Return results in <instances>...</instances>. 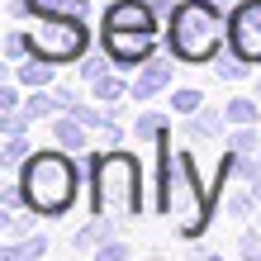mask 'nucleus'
<instances>
[{
    "mask_svg": "<svg viewBox=\"0 0 261 261\" xmlns=\"http://www.w3.org/2000/svg\"><path fill=\"white\" fill-rule=\"evenodd\" d=\"M162 138V190H157V209L162 214H176V238H199L204 233V223H209V204H204V186H199V171H195V157L190 152H176L171 143H166V133Z\"/></svg>",
    "mask_w": 261,
    "mask_h": 261,
    "instance_id": "obj_1",
    "label": "nucleus"
},
{
    "mask_svg": "<svg viewBox=\"0 0 261 261\" xmlns=\"http://www.w3.org/2000/svg\"><path fill=\"white\" fill-rule=\"evenodd\" d=\"M19 186L29 209L43 214V219H57L76 204V190H81V171H76L71 152H34L24 166H19Z\"/></svg>",
    "mask_w": 261,
    "mask_h": 261,
    "instance_id": "obj_2",
    "label": "nucleus"
},
{
    "mask_svg": "<svg viewBox=\"0 0 261 261\" xmlns=\"http://www.w3.org/2000/svg\"><path fill=\"white\" fill-rule=\"evenodd\" d=\"M166 38H171V53L180 62H209V57L223 48V38H228L223 5L219 0H180L171 10Z\"/></svg>",
    "mask_w": 261,
    "mask_h": 261,
    "instance_id": "obj_3",
    "label": "nucleus"
},
{
    "mask_svg": "<svg viewBox=\"0 0 261 261\" xmlns=\"http://www.w3.org/2000/svg\"><path fill=\"white\" fill-rule=\"evenodd\" d=\"M95 209L105 219H133L143 214V166L133 152H105L95 157Z\"/></svg>",
    "mask_w": 261,
    "mask_h": 261,
    "instance_id": "obj_4",
    "label": "nucleus"
},
{
    "mask_svg": "<svg viewBox=\"0 0 261 261\" xmlns=\"http://www.w3.org/2000/svg\"><path fill=\"white\" fill-rule=\"evenodd\" d=\"M29 48L48 62H81L90 48V29L81 24V14H48L29 34Z\"/></svg>",
    "mask_w": 261,
    "mask_h": 261,
    "instance_id": "obj_5",
    "label": "nucleus"
},
{
    "mask_svg": "<svg viewBox=\"0 0 261 261\" xmlns=\"http://www.w3.org/2000/svg\"><path fill=\"white\" fill-rule=\"evenodd\" d=\"M228 48L247 62H261V0H238L228 14Z\"/></svg>",
    "mask_w": 261,
    "mask_h": 261,
    "instance_id": "obj_6",
    "label": "nucleus"
},
{
    "mask_svg": "<svg viewBox=\"0 0 261 261\" xmlns=\"http://www.w3.org/2000/svg\"><path fill=\"white\" fill-rule=\"evenodd\" d=\"M100 43L119 67H143L157 53V29H100Z\"/></svg>",
    "mask_w": 261,
    "mask_h": 261,
    "instance_id": "obj_7",
    "label": "nucleus"
},
{
    "mask_svg": "<svg viewBox=\"0 0 261 261\" xmlns=\"http://www.w3.org/2000/svg\"><path fill=\"white\" fill-rule=\"evenodd\" d=\"M100 29H157V5L152 0H114Z\"/></svg>",
    "mask_w": 261,
    "mask_h": 261,
    "instance_id": "obj_8",
    "label": "nucleus"
},
{
    "mask_svg": "<svg viewBox=\"0 0 261 261\" xmlns=\"http://www.w3.org/2000/svg\"><path fill=\"white\" fill-rule=\"evenodd\" d=\"M171 86V67L166 62H143V71H138V81H133V100H152V95H162V90Z\"/></svg>",
    "mask_w": 261,
    "mask_h": 261,
    "instance_id": "obj_9",
    "label": "nucleus"
},
{
    "mask_svg": "<svg viewBox=\"0 0 261 261\" xmlns=\"http://www.w3.org/2000/svg\"><path fill=\"white\" fill-rule=\"evenodd\" d=\"M53 67H57V62H48V57H38V53H29V57H24V62L14 67L10 76H14V81H19V86L38 90V86H48V81H53Z\"/></svg>",
    "mask_w": 261,
    "mask_h": 261,
    "instance_id": "obj_10",
    "label": "nucleus"
},
{
    "mask_svg": "<svg viewBox=\"0 0 261 261\" xmlns=\"http://www.w3.org/2000/svg\"><path fill=\"white\" fill-rule=\"evenodd\" d=\"M53 138H57V147L76 152V157H81V152H86V143H90V138H86V124H81V119H76V114L57 119V124H53Z\"/></svg>",
    "mask_w": 261,
    "mask_h": 261,
    "instance_id": "obj_11",
    "label": "nucleus"
},
{
    "mask_svg": "<svg viewBox=\"0 0 261 261\" xmlns=\"http://www.w3.org/2000/svg\"><path fill=\"white\" fill-rule=\"evenodd\" d=\"M48 256V238L34 233V238H24V242H5L0 247V261H43Z\"/></svg>",
    "mask_w": 261,
    "mask_h": 261,
    "instance_id": "obj_12",
    "label": "nucleus"
},
{
    "mask_svg": "<svg viewBox=\"0 0 261 261\" xmlns=\"http://www.w3.org/2000/svg\"><path fill=\"white\" fill-rule=\"evenodd\" d=\"M110 238H114V223H105V214H100L95 223H86L81 233L71 238V247H76V252H100V247H105Z\"/></svg>",
    "mask_w": 261,
    "mask_h": 261,
    "instance_id": "obj_13",
    "label": "nucleus"
},
{
    "mask_svg": "<svg viewBox=\"0 0 261 261\" xmlns=\"http://www.w3.org/2000/svg\"><path fill=\"white\" fill-rule=\"evenodd\" d=\"M223 119H228V114H219V110H195V114H190V133H195V138H204V143H209V138H219Z\"/></svg>",
    "mask_w": 261,
    "mask_h": 261,
    "instance_id": "obj_14",
    "label": "nucleus"
},
{
    "mask_svg": "<svg viewBox=\"0 0 261 261\" xmlns=\"http://www.w3.org/2000/svg\"><path fill=\"white\" fill-rule=\"evenodd\" d=\"M90 86H95V100H105V105H119L124 95H133V86H124V81H119V76H110V71H105L100 81H90Z\"/></svg>",
    "mask_w": 261,
    "mask_h": 261,
    "instance_id": "obj_15",
    "label": "nucleus"
},
{
    "mask_svg": "<svg viewBox=\"0 0 261 261\" xmlns=\"http://www.w3.org/2000/svg\"><path fill=\"white\" fill-rule=\"evenodd\" d=\"M223 114H228V124H233V128H242V124H256V100H247V95H242V100H228L223 105Z\"/></svg>",
    "mask_w": 261,
    "mask_h": 261,
    "instance_id": "obj_16",
    "label": "nucleus"
},
{
    "mask_svg": "<svg viewBox=\"0 0 261 261\" xmlns=\"http://www.w3.org/2000/svg\"><path fill=\"white\" fill-rule=\"evenodd\" d=\"M34 152H29V143H24V133H10L5 138V147H0V166H24Z\"/></svg>",
    "mask_w": 261,
    "mask_h": 261,
    "instance_id": "obj_17",
    "label": "nucleus"
},
{
    "mask_svg": "<svg viewBox=\"0 0 261 261\" xmlns=\"http://www.w3.org/2000/svg\"><path fill=\"white\" fill-rule=\"evenodd\" d=\"M29 5H34L38 19H48V14H81L86 0H29Z\"/></svg>",
    "mask_w": 261,
    "mask_h": 261,
    "instance_id": "obj_18",
    "label": "nucleus"
},
{
    "mask_svg": "<svg viewBox=\"0 0 261 261\" xmlns=\"http://www.w3.org/2000/svg\"><path fill=\"white\" fill-rule=\"evenodd\" d=\"M171 110L190 119L195 110H204V90H195V86H186V90H176V95H171Z\"/></svg>",
    "mask_w": 261,
    "mask_h": 261,
    "instance_id": "obj_19",
    "label": "nucleus"
},
{
    "mask_svg": "<svg viewBox=\"0 0 261 261\" xmlns=\"http://www.w3.org/2000/svg\"><path fill=\"white\" fill-rule=\"evenodd\" d=\"M53 110H62V100H57V95H38V90H34V95H29V105H24L29 119H48Z\"/></svg>",
    "mask_w": 261,
    "mask_h": 261,
    "instance_id": "obj_20",
    "label": "nucleus"
},
{
    "mask_svg": "<svg viewBox=\"0 0 261 261\" xmlns=\"http://www.w3.org/2000/svg\"><path fill=\"white\" fill-rule=\"evenodd\" d=\"M247 67H252L247 57H238V53H233V57H219V67H214V71H219L223 81H242V76H247Z\"/></svg>",
    "mask_w": 261,
    "mask_h": 261,
    "instance_id": "obj_21",
    "label": "nucleus"
},
{
    "mask_svg": "<svg viewBox=\"0 0 261 261\" xmlns=\"http://www.w3.org/2000/svg\"><path fill=\"white\" fill-rule=\"evenodd\" d=\"M133 133H138V138H147V143H152L157 133H166V119H162V114H138Z\"/></svg>",
    "mask_w": 261,
    "mask_h": 261,
    "instance_id": "obj_22",
    "label": "nucleus"
},
{
    "mask_svg": "<svg viewBox=\"0 0 261 261\" xmlns=\"http://www.w3.org/2000/svg\"><path fill=\"white\" fill-rule=\"evenodd\" d=\"M228 147H233V152H256L261 147V133H252V124H242L233 138H228Z\"/></svg>",
    "mask_w": 261,
    "mask_h": 261,
    "instance_id": "obj_23",
    "label": "nucleus"
},
{
    "mask_svg": "<svg viewBox=\"0 0 261 261\" xmlns=\"http://www.w3.org/2000/svg\"><path fill=\"white\" fill-rule=\"evenodd\" d=\"M29 53H34V48H29V34H19V29H14V34L5 38V57H10V62H24Z\"/></svg>",
    "mask_w": 261,
    "mask_h": 261,
    "instance_id": "obj_24",
    "label": "nucleus"
},
{
    "mask_svg": "<svg viewBox=\"0 0 261 261\" xmlns=\"http://www.w3.org/2000/svg\"><path fill=\"white\" fill-rule=\"evenodd\" d=\"M110 62H114L110 53H105V57H81V76H86V81H100V76L110 71Z\"/></svg>",
    "mask_w": 261,
    "mask_h": 261,
    "instance_id": "obj_25",
    "label": "nucleus"
},
{
    "mask_svg": "<svg viewBox=\"0 0 261 261\" xmlns=\"http://www.w3.org/2000/svg\"><path fill=\"white\" fill-rule=\"evenodd\" d=\"M252 204H256V195H233V199H228V214H233V219H247Z\"/></svg>",
    "mask_w": 261,
    "mask_h": 261,
    "instance_id": "obj_26",
    "label": "nucleus"
},
{
    "mask_svg": "<svg viewBox=\"0 0 261 261\" xmlns=\"http://www.w3.org/2000/svg\"><path fill=\"white\" fill-rule=\"evenodd\" d=\"M124 256H128V247H124V242H114V238L95 252V261H124Z\"/></svg>",
    "mask_w": 261,
    "mask_h": 261,
    "instance_id": "obj_27",
    "label": "nucleus"
},
{
    "mask_svg": "<svg viewBox=\"0 0 261 261\" xmlns=\"http://www.w3.org/2000/svg\"><path fill=\"white\" fill-rule=\"evenodd\" d=\"M0 110H19V86H14V76L0 86Z\"/></svg>",
    "mask_w": 261,
    "mask_h": 261,
    "instance_id": "obj_28",
    "label": "nucleus"
},
{
    "mask_svg": "<svg viewBox=\"0 0 261 261\" xmlns=\"http://www.w3.org/2000/svg\"><path fill=\"white\" fill-rule=\"evenodd\" d=\"M238 252L256 261V256H261V233H242V242H238Z\"/></svg>",
    "mask_w": 261,
    "mask_h": 261,
    "instance_id": "obj_29",
    "label": "nucleus"
},
{
    "mask_svg": "<svg viewBox=\"0 0 261 261\" xmlns=\"http://www.w3.org/2000/svg\"><path fill=\"white\" fill-rule=\"evenodd\" d=\"M256 95H261V81H256Z\"/></svg>",
    "mask_w": 261,
    "mask_h": 261,
    "instance_id": "obj_30",
    "label": "nucleus"
}]
</instances>
